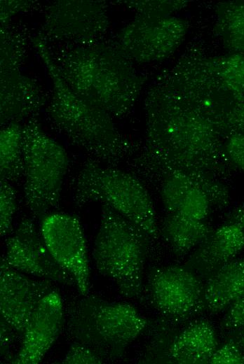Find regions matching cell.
Masks as SVG:
<instances>
[{"instance_id": "cell-1", "label": "cell", "mask_w": 244, "mask_h": 364, "mask_svg": "<svg viewBox=\"0 0 244 364\" xmlns=\"http://www.w3.org/2000/svg\"><path fill=\"white\" fill-rule=\"evenodd\" d=\"M145 112V146L133 163L135 174L156 183L179 171L208 190L215 187L226 158L213 115L182 94L159 86L148 94Z\"/></svg>"}, {"instance_id": "cell-9", "label": "cell", "mask_w": 244, "mask_h": 364, "mask_svg": "<svg viewBox=\"0 0 244 364\" xmlns=\"http://www.w3.org/2000/svg\"><path fill=\"white\" fill-rule=\"evenodd\" d=\"M186 32L187 24L180 18L138 15L121 30L116 45L131 60L160 61L174 52Z\"/></svg>"}, {"instance_id": "cell-32", "label": "cell", "mask_w": 244, "mask_h": 364, "mask_svg": "<svg viewBox=\"0 0 244 364\" xmlns=\"http://www.w3.org/2000/svg\"><path fill=\"white\" fill-rule=\"evenodd\" d=\"M237 332L238 334L236 336V337L233 340L239 345V346L244 353V329Z\"/></svg>"}, {"instance_id": "cell-4", "label": "cell", "mask_w": 244, "mask_h": 364, "mask_svg": "<svg viewBox=\"0 0 244 364\" xmlns=\"http://www.w3.org/2000/svg\"><path fill=\"white\" fill-rule=\"evenodd\" d=\"M83 296L69 307L67 332L103 359L121 357L149 325L131 304Z\"/></svg>"}, {"instance_id": "cell-21", "label": "cell", "mask_w": 244, "mask_h": 364, "mask_svg": "<svg viewBox=\"0 0 244 364\" xmlns=\"http://www.w3.org/2000/svg\"><path fill=\"white\" fill-rule=\"evenodd\" d=\"M217 31L224 44L244 54V1H229L217 8Z\"/></svg>"}, {"instance_id": "cell-25", "label": "cell", "mask_w": 244, "mask_h": 364, "mask_svg": "<svg viewBox=\"0 0 244 364\" xmlns=\"http://www.w3.org/2000/svg\"><path fill=\"white\" fill-rule=\"evenodd\" d=\"M16 210V194L11 183L0 182V234L7 235L11 230Z\"/></svg>"}, {"instance_id": "cell-3", "label": "cell", "mask_w": 244, "mask_h": 364, "mask_svg": "<svg viewBox=\"0 0 244 364\" xmlns=\"http://www.w3.org/2000/svg\"><path fill=\"white\" fill-rule=\"evenodd\" d=\"M67 85L78 95L122 117L133 107L143 77L117 46L102 43L76 46L54 59Z\"/></svg>"}, {"instance_id": "cell-30", "label": "cell", "mask_w": 244, "mask_h": 364, "mask_svg": "<svg viewBox=\"0 0 244 364\" xmlns=\"http://www.w3.org/2000/svg\"><path fill=\"white\" fill-rule=\"evenodd\" d=\"M226 160L244 172V134H233L226 137L224 144Z\"/></svg>"}, {"instance_id": "cell-14", "label": "cell", "mask_w": 244, "mask_h": 364, "mask_svg": "<svg viewBox=\"0 0 244 364\" xmlns=\"http://www.w3.org/2000/svg\"><path fill=\"white\" fill-rule=\"evenodd\" d=\"M63 304L60 293L53 290L34 310L20 347L10 360L15 364H37L57 340L63 323Z\"/></svg>"}, {"instance_id": "cell-22", "label": "cell", "mask_w": 244, "mask_h": 364, "mask_svg": "<svg viewBox=\"0 0 244 364\" xmlns=\"http://www.w3.org/2000/svg\"><path fill=\"white\" fill-rule=\"evenodd\" d=\"M210 64L215 81L223 91L244 98V54L223 56Z\"/></svg>"}, {"instance_id": "cell-17", "label": "cell", "mask_w": 244, "mask_h": 364, "mask_svg": "<svg viewBox=\"0 0 244 364\" xmlns=\"http://www.w3.org/2000/svg\"><path fill=\"white\" fill-rule=\"evenodd\" d=\"M218 342L213 326L206 320L194 321L170 344L168 356L180 364L208 363Z\"/></svg>"}, {"instance_id": "cell-10", "label": "cell", "mask_w": 244, "mask_h": 364, "mask_svg": "<svg viewBox=\"0 0 244 364\" xmlns=\"http://www.w3.org/2000/svg\"><path fill=\"white\" fill-rule=\"evenodd\" d=\"M40 233L56 262L73 278L79 292L90 288V267L86 241L79 219L66 213L43 218Z\"/></svg>"}, {"instance_id": "cell-31", "label": "cell", "mask_w": 244, "mask_h": 364, "mask_svg": "<svg viewBox=\"0 0 244 364\" xmlns=\"http://www.w3.org/2000/svg\"><path fill=\"white\" fill-rule=\"evenodd\" d=\"M233 222L238 223L244 229V202L233 215Z\"/></svg>"}, {"instance_id": "cell-11", "label": "cell", "mask_w": 244, "mask_h": 364, "mask_svg": "<svg viewBox=\"0 0 244 364\" xmlns=\"http://www.w3.org/2000/svg\"><path fill=\"white\" fill-rule=\"evenodd\" d=\"M109 18L99 1H57L46 10L44 31L55 39L83 46L94 43L107 31Z\"/></svg>"}, {"instance_id": "cell-6", "label": "cell", "mask_w": 244, "mask_h": 364, "mask_svg": "<svg viewBox=\"0 0 244 364\" xmlns=\"http://www.w3.org/2000/svg\"><path fill=\"white\" fill-rule=\"evenodd\" d=\"M73 200L78 206L100 202L110 206L136 225L151 239L159 227L151 197L135 174L96 161L84 164L72 181Z\"/></svg>"}, {"instance_id": "cell-8", "label": "cell", "mask_w": 244, "mask_h": 364, "mask_svg": "<svg viewBox=\"0 0 244 364\" xmlns=\"http://www.w3.org/2000/svg\"><path fill=\"white\" fill-rule=\"evenodd\" d=\"M147 290L154 307L169 319L185 321L205 308L204 285L187 266L168 265L152 270Z\"/></svg>"}, {"instance_id": "cell-20", "label": "cell", "mask_w": 244, "mask_h": 364, "mask_svg": "<svg viewBox=\"0 0 244 364\" xmlns=\"http://www.w3.org/2000/svg\"><path fill=\"white\" fill-rule=\"evenodd\" d=\"M22 128L18 122H13L0 132V178L9 183L23 176Z\"/></svg>"}, {"instance_id": "cell-26", "label": "cell", "mask_w": 244, "mask_h": 364, "mask_svg": "<svg viewBox=\"0 0 244 364\" xmlns=\"http://www.w3.org/2000/svg\"><path fill=\"white\" fill-rule=\"evenodd\" d=\"M127 4L133 8L138 15L147 17H165L180 9L184 4L183 1H130Z\"/></svg>"}, {"instance_id": "cell-28", "label": "cell", "mask_w": 244, "mask_h": 364, "mask_svg": "<svg viewBox=\"0 0 244 364\" xmlns=\"http://www.w3.org/2000/svg\"><path fill=\"white\" fill-rule=\"evenodd\" d=\"M210 364H244V353L233 339L225 342L215 351Z\"/></svg>"}, {"instance_id": "cell-7", "label": "cell", "mask_w": 244, "mask_h": 364, "mask_svg": "<svg viewBox=\"0 0 244 364\" xmlns=\"http://www.w3.org/2000/svg\"><path fill=\"white\" fill-rule=\"evenodd\" d=\"M22 150L25 203L34 217L43 218L59 203L68 157L34 118L22 126Z\"/></svg>"}, {"instance_id": "cell-29", "label": "cell", "mask_w": 244, "mask_h": 364, "mask_svg": "<svg viewBox=\"0 0 244 364\" xmlns=\"http://www.w3.org/2000/svg\"><path fill=\"white\" fill-rule=\"evenodd\" d=\"M226 310L221 322L222 328L231 332L244 329V294L233 301Z\"/></svg>"}, {"instance_id": "cell-2", "label": "cell", "mask_w": 244, "mask_h": 364, "mask_svg": "<svg viewBox=\"0 0 244 364\" xmlns=\"http://www.w3.org/2000/svg\"><path fill=\"white\" fill-rule=\"evenodd\" d=\"M32 43L52 83L46 107L52 125L98 162L116 164L130 155L134 146L116 127L112 116L67 85L43 38L35 36Z\"/></svg>"}, {"instance_id": "cell-23", "label": "cell", "mask_w": 244, "mask_h": 364, "mask_svg": "<svg viewBox=\"0 0 244 364\" xmlns=\"http://www.w3.org/2000/svg\"><path fill=\"white\" fill-rule=\"evenodd\" d=\"M196 185L201 186L205 191L200 181L184 172L175 171L165 175L159 181V188L161 201L167 214L176 212L186 193Z\"/></svg>"}, {"instance_id": "cell-5", "label": "cell", "mask_w": 244, "mask_h": 364, "mask_svg": "<svg viewBox=\"0 0 244 364\" xmlns=\"http://www.w3.org/2000/svg\"><path fill=\"white\" fill-rule=\"evenodd\" d=\"M151 239L110 206L102 204L93 248L96 269L114 282L120 293L140 298L149 243Z\"/></svg>"}, {"instance_id": "cell-19", "label": "cell", "mask_w": 244, "mask_h": 364, "mask_svg": "<svg viewBox=\"0 0 244 364\" xmlns=\"http://www.w3.org/2000/svg\"><path fill=\"white\" fill-rule=\"evenodd\" d=\"M213 230L206 220H194L172 213L165 216L159 234L177 255L182 256L202 244Z\"/></svg>"}, {"instance_id": "cell-27", "label": "cell", "mask_w": 244, "mask_h": 364, "mask_svg": "<svg viewBox=\"0 0 244 364\" xmlns=\"http://www.w3.org/2000/svg\"><path fill=\"white\" fill-rule=\"evenodd\" d=\"M65 364H101L103 358L88 346L74 342L62 360Z\"/></svg>"}, {"instance_id": "cell-24", "label": "cell", "mask_w": 244, "mask_h": 364, "mask_svg": "<svg viewBox=\"0 0 244 364\" xmlns=\"http://www.w3.org/2000/svg\"><path fill=\"white\" fill-rule=\"evenodd\" d=\"M211 205L206 192L201 186L196 185L186 193L175 213L191 220L203 221L208 215Z\"/></svg>"}, {"instance_id": "cell-16", "label": "cell", "mask_w": 244, "mask_h": 364, "mask_svg": "<svg viewBox=\"0 0 244 364\" xmlns=\"http://www.w3.org/2000/svg\"><path fill=\"white\" fill-rule=\"evenodd\" d=\"M188 262V267L202 275H210L236 258L244 248V229L231 221L213 230Z\"/></svg>"}, {"instance_id": "cell-12", "label": "cell", "mask_w": 244, "mask_h": 364, "mask_svg": "<svg viewBox=\"0 0 244 364\" xmlns=\"http://www.w3.org/2000/svg\"><path fill=\"white\" fill-rule=\"evenodd\" d=\"M51 282L46 279L30 278L11 267L1 258V322L22 338L34 310L43 298L54 290Z\"/></svg>"}, {"instance_id": "cell-15", "label": "cell", "mask_w": 244, "mask_h": 364, "mask_svg": "<svg viewBox=\"0 0 244 364\" xmlns=\"http://www.w3.org/2000/svg\"><path fill=\"white\" fill-rule=\"evenodd\" d=\"M1 124L18 122L36 113L43 104L37 83L18 69L1 71Z\"/></svg>"}, {"instance_id": "cell-13", "label": "cell", "mask_w": 244, "mask_h": 364, "mask_svg": "<svg viewBox=\"0 0 244 364\" xmlns=\"http://www.w3.org/2000/svg\"><path fill=\"white\" fill-rule=\"evenodd\" d=\"M1 258L11 267L25 274L75 286L71 275L50 255L30 218L22 220L7 240L6 253Z\"/></svg>"}, {"instance_id": "cell-18", "label": "cell", "mask_w": 244, "mask_h": 364, "mask_svg": "<svg viewBox=\"0 0 244 364\" xmlns=\"http://www.w3.org/2000/svg\"><path fill=\"white\" fill-rule=\"evenodd\" d=\"M243 294L244 257L231 260L210 275L204 285L205 309L219 313Z\"/></svg>"}]
</instances>
